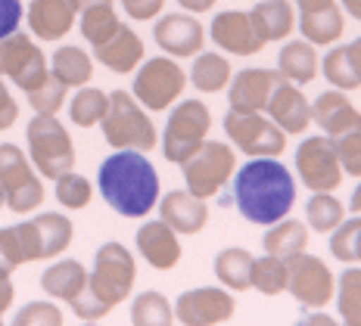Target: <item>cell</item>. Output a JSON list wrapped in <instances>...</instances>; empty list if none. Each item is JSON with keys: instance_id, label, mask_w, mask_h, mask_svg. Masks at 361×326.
<instances>
[{"instance_id": "8", "label": "cell", "mask_w": 361, "mask_h": 326, "mask_svg": "<svg viewBox=\"0 0 361 326\" xmlns=\"http://www.w3.org/2000/svg\"><path fill=\"white\" fill-rule=\"evenodd\" d=\"M0 187H4L6 206L16 215H28L44 202V187L35 177L25 153L16 143H0Z\"/></svg>"}, {"instance_id": "53", "label": "cell", "mask_w": 361, "mask_h": 326, "mask_svg": "<svg viewBox=\"0 0 361 326\" xmlns=\"http://www.w3.org/2000/svg\"><path fill=\"white\" fill-rule=\"evenodd\" d=\"M349 208L355 211V215H361V184L355 187V193H352V199H349Z\"/></svg>"}, {"instance_id": "1", "label": "cell", "mask_w": 361, "mask_h": 326, "mask_svg": "<svg viewBox=\"0 0 361 326\" xmlns=\"http://www.w3.org/2000/svg\"><path fill=\"white\" fill-rule=\"evenodd\" d=\"M234 202L250 224H274L296 206V180L277 156H255L234 174Z\"/></svg>"}, {"instance_id": "21", "label": "cell", "mask_w": 361, "mask_h": 326, "mask_svg": "<svg viewBox=\"0 0 361 326\" xmlns=\"http://www.w3.org/2000/svg\"><path fill=\"white\" fill-rule=\"evenodd\" d=\"M281 72L271 69H243L234 75V84H231V109L234 112H262L271 96L274 84L281 81Z\"/></svg>"}, {"instance_id": "56", "label": "cell", "mask_w": 361, "mask_h": 326, "mask_svg": "<svg viewBox=\"0 0 361 326\" xmlns=\"http://www.w3.org/2000/svg\"><path fill=\"white\" fill-rule=\"evenodd\" d=\"M4 202H6V196H4V187H0V206H4Z\"/></svg>"}, {"instance_id": "48", "label": "cell", "mask_w": 361, "mask_h": 326, "mask_svg": "<svg viewBox=\"0 0 361 326\" xmlns=\"http://www.w3.org/2000/svg\"><path fill=\"white\" fill-rule=\"evenodd\" d=\"M22 22V0H0V37L13 35Z\"/></svg>"}, {"instance_id": "24", "label": "cell", "mask_w": 361, "mask_h": 326, "mask_svg": "<svg viewBox=\"0 0 361 326\" xmlns=\"http://www.w3.org/2000/svg\"><path fill=\"white\" fill-rule=\"evenodd\" d=\"M94 56L100 59L109 72L128 75V72L137 69L140 59H144V41H140L128 25H118V32L112 35L109 41H103L94 47Z\"/></svg>"}, {"instance_id": "46", "label": "cell", "mask_w": 361, "mask_h": 326, "mask_svg": "<svg viewBox=\"0 0 361 326\" xmlns=\"http://www.w3.org/2000/svg\"><path fill=\"white\" fill-rule=\"evenodd\" d=\"M69 305H72V311H75V317H81V320H100V317L109 314V308L103 305L97 295H90L87 286H85V289H81L78 295H75Z\"/></svg>"}, {"instance_id": "57", "label": "cell", "mask_w": 361, "mask_h": 326, "mask_svg": "<svg viewBox=\"0 0 361 326\" xmlns=\"http://www.w3.org/2000/svg\"><path fill=\"white\" fill-rule=\"evenodd\" d=\"M352 44H355V47H358V56H361V37H358V41H352Z\"/></svg>"}, {"instance_id": "22", "label": "cell", "mask_w": 361, "mask_h": 326, "mask_svg": "<svg viewBox=\"0 0 361 326\" xmlns=\"http://www.w3.org/2000/svg\"><path fill=\"white\" fill-rule=\"evenodd\" d=\"M137 252L147 258L149 268L171 270L180 261V242L178 233L165 221H147L137 230Z\"/></svg>"}, {"instance_id": "30", "label": "cell", "mask_w": 361, "mask_h": 326, "mask_svg": "<svg viewBox=\"0 0 361 326\" xmlns=\"http://www.w3.org/2000/svg\"><path fill=\"white\" fill-rule=\"evenodd\" d=\"M265 252L274 255V258H283V261H290L293 255L305 252L308 246V230L302 221H287V218H281V221L271 224V230L265 233Z\"/></svg>"}, {"instance_id": "2", "label": "cell", "mask_w": 361, "mask_h": 326, "mask_svg": "<svg viewBox=\"0 0 361 326\" xmlns=\"http://www.w3.org/2000/svg\"><path fill=\"white\" fill-rule=\"evenodd\" d=\"M103 202L122 218H144L159 202V174L140 149H118L97 171Z\"/></svg>"}, {"instance_id": "58", "label": "cell", "mask_w": 361, "mask_h": 326, "mask_svg": "<svg viewBox=\"0 0 361 326\" xmlns=\"http://www.w3.org/2000/svg\"><path fill=\"white\" fill-rule=\"evenodd\" d=\"M4 90H6V87H4V78H0V94H4Z\"/></svg>"}, {"instance_id": "52", "label": "cell", "mask_w": 361, "mask_h": 326, "mask_svg": "<svg viewBox=\"0 0 361 326\" xmlns=\"http://www.w3.org/2000/svg\"><path fill=\"white\" fill-rule=\"evenodd\" d=\"M343 10L349 13L352 19H358V22H361V0H343Z\"/></svg>"}, {"instance_id": "49", "label": "cell", "mask_w": 361, "mask_h": 326, "mask_svg": "<svg viewBox=\"0 0 361 326\" xmlns=\"http://www.w3.org/2000/svg\"><path fill=\"white\" fill-rule=\"evenodd\" d=\"M13 295H16V289H13L10 277H0V320H4L6 308L13 305Z\"/></svg>"}, {"instance_id": "35", "label": "cell", "mask_w": 361, "mask_h": 326, "mask_svg": "<svg viewBox=\"0 0 361 326\" xmlns=\"http://www.w3.org/2000/svg\"><path fill=\"white\" fill-rule=\"evenodd\" d=\"M343 218H345L343 202L330 193H314L305 206V221L314 233H334L343 224Z\"/></svg>"}, {"instance_id": "6", "label": "cell", "mask_w": 361, "mask_h": 326, "mask_svg": "<svg viewBox=\"0 0 361 326\" xmlns=\"http://www.w3.org/2000/svg\"><path fill=\"white\" fill-rule=\"evenodd\" d=\"M209 127H212V115H209L202 100H184L175 106V112L169 115L162 134V153L171 165H184L206 140Z\"/></svg>"}, {"instance_id": "47", "label": "cell", "mask_w": 361, "mask_h": 326, "mask_svg": "<svg viewBox=\"0 0 361 326\" xmlns=\"http://www.w3.org/2000/svg\"><path fill=\"white\" fill-rule=\"evenodd\" d=\"M125 13L131 16L134 22H149L153 16H159L165 0H122Z\"/></svg>"}, {"instance_id": "20", "label": "cell", "mask_w": 361, "mask_h": 326, "mask_svg": "<svg viewBox=\"0 0 361 326\" xmlns=\"http://www.w3.org/2000/svg\"><path fill=\"white\" fill-rule=\"evenodd\" d=\"M159 215L162 221L171 227L175 233H184V237H193L200 233L209 221V208H206V199L193 196L190 189H171L169 196H162L159 202Z\"/></svg>"}, {"instance_id": "28", "label": "cell", "mask_w": 361, "mask_h": 326, "mask_svg": "<svg viewBox=\"0 0 361 326\" xmlns=\"http://www.w3.org/2000/svg\"><path fill=\"white\" fill-rule=\"evenodd\" d=\"M299 32L305 35L308 44H318V47L340 41L343 32H345L343 10L336 4H330V6H324V10L302 13V16H299Z\"/></svg>"}, {"instance_id": "44", "label": "cell", "mask_w": 361, "mask_h": 326, "mask_svg": "<svg viewBox=\"0 0 361 326\" xmlns=\"http://www.w3.org/2000/svg\"><path fill=\"white\" fill-rule=\"evenodd\" d=\"M16 326H63V311L50 301H32L13 317Z\"/></svg>"}, {"instance_id": "9", "label": "cell", "mask_w": 361, "mask_h": 326, "mask_svg": "<svg viewBox=\"0 0 361 326\" xmlns=\"http://www.w3.org/2000/svg\"><path fill=\"white\" fill-rule=\"evenodd\" d=\"M187 87V75L175 59H147L140 65V72L134 75V100L140 106H147L149 112H162L184 94Z\"/></svg>"}, {"instance_id": "7", "label": "cell", "mask_w": 361, "mask_h": 326, "mask_svg": "<svg viewBox=\"0 0 361 326\" xmlns=\"http://www.w3.org/2000/svg\"><path fill=\"white\" fill-rule=\"evenodd\" d=\"M184 180H187V189L200 199H209L215 196L218 189L228 184L237 171V158H234V149L228 143H218V140H202V146L187 158L184 165Z\"/></svg>"}, {"instance_id": "12", "label": "cell", "mask_w": 361, "mask_h": 326, "mask_svg": "<svg viewBox=\"0 0 361 326\" xmlns=\"http://www.w3.org/2000/svg\"><path fill=\"white\" fill-rule=\"evenodd\" d=\"M0 75L13 81L19 90H35L44 78L50 75L47 69V59L44 53L35 47V41L28 35H6L0 37Z\"/></svg>"}, {"instance_id": "16", "label": "cell", "mask_w": 361, "mask_h": 326, "mask_svg": "<svg viewBox=\"0 0 361 326\" xmlns=\"http://www.w3.org/2000/svg\"><path fill=\"white\" fill-rule=\"evenodd\" d=\"M265 112L283 134H302V131H308V125H312V106H308V100L302 96V90L287 78H281L274 84V90H271V96L265 103Z\"/></svg>"}, {"instance_id": "26", "label": "cell", "mask_w": 361, "mask_h": 326, "mask_svg": "<svg viewBox=\"0 0 361 326\" xmlns=\"http://www.w3.org/2000/svg\"><path fill=\"white\" fill-rule=\"evenodd\" d=\"M277 69L293 84H312L318 75V53L308 41H290L277 53Z\"/></svg>"}, {"instance_id": "36", "label": "cell", "mask_w": 361, "mask_h": 326, "mask_svg": "<svg viewBox=\"0 0 361 326\" xmlns=\"http://www.w3.org/2000/svg\"><path fill=\"white\" fill-rule=\"evenodd\" d=\"M131 323L134 326H169L175 323V311L162 292H144L131 305Z\"/></svg>"}, {"instance_id": "10", "label": "cell", "mask_w": 361, "mask_h": 326, "mask_svg": "<svg viewBox=\"0 0 361 326\" xmlns=\"http://www.w3.org/2000/svg\"><path fill=\"white\" fill-rule=\"evenodd\" d=\"M19 239V252L22 264L25 261H44V258H54L59 252H66L72 242V221L66 215H37L35 221H22L13 227Z\"/></svg>"}, {"instance_id": "45", "label": "cell", "mask_w": 361, "mask_h": 326, "mask_svg": "<svg viewBox=\"0 0 361 326\" xmlns=\"http://www.w3.org/2000/svg\"><path fill=\"white\" fill-rule=\"evenodd\" d=\"M22 264V252H19V239L13 233V227L0 230V277H10Z\"/></svg>"}, {"instance_id": "34", "label": "cell", "mask_w": 361, "mask_h": 326, "mask_svg": "<svg viewBox=\"0 0 361 326\" xmlns=\"http://www.w3.org/2000/svg\"><path fill=\"white\" fill-rule=\"evenodd\" d=\"M81 13V35H85V41L87 44H103V41H109L112 35L118 32V16H116V10H112V4H97V6H85V10H78Z\"/></svg>"}, {"instance_id": "13", "label": "cell", "mask_w": 361, "mask_h": 326, "mask_svg": "<svg viewBox=\"0 0 361 326\" xmlns=\"http://www.w3.org/2000/svg\"><path fill=\"white\" fill-rule=\"evenodd\" d=\"M296 171L314 193H334L343 184V165L330 137H308L296 149Z\"/></svg>"}, {"instance_id": "38", "label": "cell", "mask_w": 361, "mask_h": 326, "mask_svg": "<svg viewBox=\"0 0 361 326\" xmlns=\"http://www.w3.org/2000/svg\"><path fill=\"white\" fill-rule=\"evenodd\" d=\"M106 106H109V96L97 87H85L75 94V100L69 106V115L78 127H94L100 125L103 115H106Z\"/></svg>"}, {"instance_id": "23", "label": "cell", "mask_w": 361, "mask_h": 326, "mask_svg": "<svg viewBox=\"0 0 361 326\" xmlns=\"http://www.w3.org/2000/svg\"><path fill=\"white\" fill-rule=\"evenodd\" d=\"M312 121L324 127L330 140L361 125V112L343 96V90H324L312 106Z\"/></svg>"}, {"instance_id": "5", "label": "cell", "mask_w": 361, "mask_h": 326, "mask_svg": "<svg viewBox=\"0 0 361 326\" xmlns=\"http://www.w3.org/2000/svg\"><path fill=\"white\" fill-rule=\"evenodd\" d=\"M25 140H28V153H32L35 168L44 177L56 180L59 174L75 168V146L72 137L63 125L56 121V115H37L28 121L25 127Z\"/></svg>"}, {"instance_id": "41", "label": "cell", "mask_w": 361, "mask_h": 326, "mask_svg": "<svg viewBox=\"0 0 361 326\" xmlns=\"http://www.w3.org/2000/svg\"><path fill=\"white\" fill-rule=\"evenodd\" d=\"M66 90L69 87L50 72L35 90H28V103H32V109L37 112V115H56L66 103Z\"/></svg>"}, {"instance_id": "39", "label": "cell", "mask_w": 361, "mask_h": 326, "mask_svg": "<svg viewBox=\"0 0 361 326\" xmlns=\"http://www.w3.org/2000/svg\"><path fill=\"white\" fill-rule=\"evenodd\" d=\"M336 308H340L343 323L361 326V268L343 270L340 289H336Z\"/></svg>"}, {"instance_id": "17", "label": "cell", "mask_w": 361, "mask_h": 326, "mask_svg": "<svg viewBox=\"0 0 361 326\" xmlns=\"http://www.w3.org/2000/svg\"><path fill=\"white\" fill-rule=\"evenodd\" d=\"M212 41L221 50L234 53V56H252V53L265 47V41L255 35L250 13L240 10H224L212 19Z\"/></svg>"}, {"instance_id": "37", "label": "cell", "mask_w": 361, "mask_h": 326, "mask_svg": "<svg viewBox=\"0 0 361 326\" xmlns=\"http://www.w3.org/2000/svg\"><path fill=\"white\" fill-rule=\"evenodd\" d=\"M287 277H290V270H287L283 258L265 255V258H255L252 261V286L262 295H281L287 289Z\"/></svg>"}, {"instance_id": "11", "label": "cell", "mask_w": 361, "mask_h": 326, "mask_svg": "<svg viewBox=\"0 0 361 326\" xmlns=\"http://www.w3.org/2000/svg\"><path fill=\"white\" fill-rule=\"evenodd\" d=\"M224 131L246 156H281L287 149V134L274 121L262 118V112H234L224 115Z\"/></svg>"}, {"instance_id": "27", "label": "cell", "mask_w": 361, "mask_h": 326, "mask_svg": "<svg viewBox=\"0 0 361 326\" xmlns=\"http://www.w3.org/2000/svg\"><path fill=\"white\" fill-rule=\"evenodd\" d=\"M324 78L336 90H358L361 87V56L355 44H345V47H334L324 56Z\"/></svg>"}, {"instance_id": "33", "label": "cell", "mask_w": 361, "mask_h": 326, "mask_svg": "<svg viewBox=\"0 0 361 326\" xmlns=\"http://www.w3.org/2000/svg\"><path fill=\"white\" fill-rule=\"evenodd\" d=\"M190 81L202 94H218V90H224L231 84V63L221 53H200L193 59Z\"/></svg>"}, {"instance_id": "4", "label": "cell", "mask_w": 361, "mask_h": 326, "mask_svg": "<svg viewBox=\"0 0 361 326\" xmlns=\"http://www.w3.org/2000/svg\"><path fill=\"white\" fill-rule=\"evenodd\" d=\"M134 280H137V264L134 255L128 252L122 242H106L94 258V274H87L90 295L103 301L109 311L131 295Z\"/></svg>"}, {"instance_id": "32", "label": "cell", "mask_w": 361, "mask_h": 326, "mask_svg": "<svg viewBox=\"0 0 361 326\" xmlns=\"http://www.w3.org/2000/svg\"><path fill=\"white\" fill-rule=\"evenodd\" d=\"M50 72L63 81L66 87H85L94 75V63L81 47H59L50 59Z\"/></svg>"}, {"instance_id": "14", "label": "cell", "mask_w": 361, "mask_h": 326, "mask_svg": "<svg viewBox=\"0 0 361 326\" xmlns=\"http://www.w3.org/2000/svg\"><path fill=\"white\" fill-rule=\"evenodd\" d=\"M287 289L290 295L305 308H324L327 301H334V274L327 270V264L314 255H293L287 261Z\"/></svg>"}, {"instance_id": "25", "label": "cell", "mask_w": 361, "mask_h": 326, "mask_svg": "<svg viewBox=\"0 0 361 326\" xmlns=\"http://www.w3.org/2000/svg\"><path fill=\"white\" fill-rule=\"evenodd\" d=\"M250 19H252L255 35H259L265 44L283 41V37L293 32V25H296L293 6L287 0H262V4H255L250 10Z\"/></svg>"}, {"instance_id": "50", "label": "cell", "mask_w": 361, "mask_h": 326, "mask_svg": "<svg viewBox=\"0 0 361 326\" xmlns=\"http://www.w3.org/2000/svg\"><path fill=\"white\" fill-rule=\"evenodd\" d=\"M187 13H209L215 6V0H178Z\"/></svg>"}, {"instance_id": "54", "label": "cell", "mask_w": 361, "mask_h": 326, "mask_svg": "<svg viewBox=\"0 0 361 326\" xmlns=\"http://www.w3.org/2000/svg\"><path fill=\"white\" fill-rule=\"evenodd\" d=\"M308 323H314V326H330L334 320H330V317H324V314H314V317H312V320H308Z\"/></svg>"}, {"instance_id": "40", "label": "cell", "mask_w": 361, "mask_h": 326, "mask_svg": "<svg viewBox=\"0 0 361 326\" xmlns=\"http://www.w3.org/2000/svg\"><path fill=\"white\" fill-rule=\"evenodd\" d=\"M330 252L343 264H361V215H355L352 221L343 218V224L330 237Z\"/></svg>"}, {"instance_id": "31", "label": "cell", "mask_w": 361, "mask_h": 326, "mask_svg": "<svg viewBox=\"0 0 361 326\" xmlns=\"http://www.w3.org/2000/svg\"><path fill=\"white\" fill-rule=\"evenodd\" d=\"M252 261L255 258L246 252V249H224L215 258V277L221 280V286L234 292H243L252 286Z\"/></svg>"}, {"instance_id": "18", "label": "cell", "mask_w": 361, "mask_h": 326, "mask_svg": "<svg viewBox=\"0 0 361 326\" xmlns=\"http://www.w3.org/2000/svg\"><path fill=\"white\" fill-rule=\"evenodd\" d=\"M156 44L171 56H197L202 47V25L187 13H169L153 28Z\"/></svg>"}, {"instance_id": "3", "label": "cell", "mask_w": 361, "mask_h": 326, "mask_svg": "<svg viewBox=\"0 0 361 326\" xmlns=\"http://www.w3.org/2000/svg\"><path fill=\"white\" fill-rule=\"evenodd\" d=\"M103 137L116 149H153L156 146V127L149 115L140 109L134 94L128 90H116L109 94L106 115H103Z\"/></svg>"}, {"instance_id": "29", "label": "cell", "mask_w": 361, "mask_h": 326, "mask_svg": "<svg viewBox=\"0 0 361 326\" xmlns=\"http://www.w3.org/2000/svg\"><path fill=\"white\" fill-rule=\"evenodd\" d=\"M87 286V270L81 268L78 261H56L50 264L47 270L41 274V289L54 299H63V301H72L75 295Z\"/></svg>"}, {"instance_id": "15", "label": "cell", "mask_w": 361, "mask_h": 326, "mask_svg": "<svg viewBox=\"0 0 361 326\" xmlns=\"http://www.w3.org/2000/svg\"><path fill=\"white\" fill-rule=\"evenodd\" d=\"M237 311L234 295H228L224 289L215 286H202V289H190L178 299L175 317L184 326H218L228 323Z\"/></svg>"}, {"instance_id": "42", "label": "cell", "mask_w": 361, "mask_h": 326, "mask_svg": "<svg viewBox=\"0 0 361 326\" xmlns=\"http://www.w3.org/2000/svg\"><path fill=\"white\" fill-rule=\"evenodd\" d=\"M56 199L59 206L78 211V208H87L90 206V184L87 177H81V174L75 171H66L56 177Z\"/></svg>"}, {"instance_id": "43", "label": "cell", "mask_w": 361, "mask_h": 326, "mask_svg": "<svg viewBox=\"0 0 361 326\" xmlns=\"http://www.w3.org/2000/svg\"><path fill=\"white\" fill-rule=\"evenodd\" d=\"M334 146H336V156H340L343 174L361 177V125L340 134V137H334Z\"/></svg>"}, {"instance_id": "55", "label": "cell", "mask_w": 361, "mask_h": 326, "mask_svg": "<svg viewBox=\"0 0 361 326\" xmlns=\"http://www.w3.org/2000/svg\"><path fill=\"white\" fill-rule=\"evenodd\" d=\"M97 4H112V0H78V10H85V6H97Z\"/></svg>"}, {"instance_id": "51", "label": "cell", "mask_w": 361, "mask_h": 326, "mask_svg": "<svg viewBox=\"0 0 361 326\" xmlns=\"http://www.w3.org/2000/svg\"><path fill=\"white\" fill-rule=\"evenodd\" d=\"M334 0H296V6L302 13H312V10H324V6H330Z\"/></svg>"}, {"instance_id": "19", "label": "cell", "mask_w": 361, "mask_h": 326, "mask_svg": "<svg viewBox=\"0 0 361 326\" xmlns=\"http://www.w3.org/2000/svg\"><path fill=\"white\" fill-rule=\"evenodd\" d=\"M75 16H78V0H32L28 28L41 41H59L72 32Z\"/></svg>"}]
</instances>
